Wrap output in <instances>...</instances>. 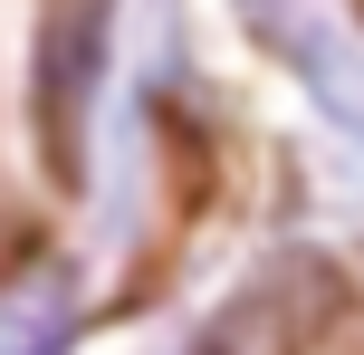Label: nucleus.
Listing matches in <instances>:
<instances>
[{"label": "nucleus", "instance_id": "nucleus-2", "mask_svg": "<svg viewBox=\"0 0 364 355\" xmlns=\"http://www.w3.org/2000/svg\"><path fill=\"white\" fill-rule=\"evenodd\" d=\"M96 68H106V0H48V19H38V134H48L58 173H77Z\"/></svg>", "mask_w": 364, "mask_h": 355}, {"label": "nucleus", "instance_id": "nucleus-1", "mask_svg": "<svg viewBox=\"0 0 364 355\" xmlns=\"http://www.w3.org/2000/svg\"><path fill=\"white\" fill-rule=\"evenodd\" d=\"M326 317H336V269L316 260V250H297V260L259 269V279L211 317V337H201L192 355H297Z\"/></svg>", "mask_w": 364, "mask_h": 355}, {"label": "nucleus", "instance_id": "nucleus-3", "mask_svg": "<svg viewBox=\"0 0 364 355\" xmlns=\"http://www.w3.org/2000/svg\"><path fill=\"white\" fill-rule=\"evenodd\" d=\"M355 10H364V0H355Z\"/></svg>", "mask_w": 364, "mask_h": 355}]
</instances>
